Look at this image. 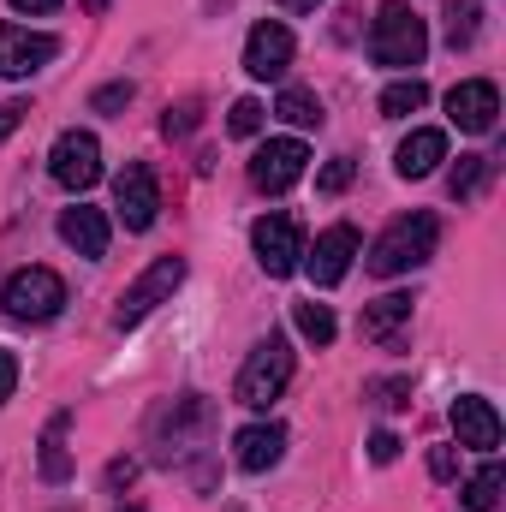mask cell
<instances>
[{
    "instance_id": "1",
    "label": "cell",
    "mask_w": 506,
    "mask_h": 512,
    "mask_svg": "<svg viewBox=\"0 0 506 512\" xmlns=\"http://www.w3.org/2000/svg\"><path fill=\"white\" fill-rule=\"evenodd\" d=\"M435 245H441V221L435 215H423V209L417 215H399L376 245H370V274H381V280L411 274V268H423L435 256Z\"/></svg>"
},
{
    "instance_id": "2",
    "label": "cell",
    "mask_w": 506,
    "mask_h": 512,
    "mask_svg": "<svg viewBox=\"0 0 506 512\" xmlns=\"http://www.w3.org/2000/svg\"><path fill=\"white\" fill-rule=\"evenodd\" d=\"M423 54H429L423 18H417L411 6L387 0V6L376 12V24H370V60L387 66V72H411V66H423Z\"/></svg>"
},
{
    "instance_id": "3",
    "label": "cell",
    "mask_w": 506,
    "mask_h": 512,
    "mask_svg": "<svg viewBox=\"0 0 506 512\" xmlns=\"http://www.w3.org/2000/svg\"><path fill=\"white\" fill-rule=\"evenodd\" d=\"M292 382V340L286 334H268V340H256L251 358H245V370H239V387H233V399L239 405H251V411H268L280 393Z\"/></svg>"
},
{
    "instance_id": "4",
    "label": "cell",
    "mask_w": 506,
    "mask_h": 512,
    "mask_svg": "<svg viewBox=\"0 0 506 512\" xmlns=\"http://www.w3.org/2000/svg\"><path fill=\"white\" fill-rule=\"evenodd\" d=\"M185 286V256H155L137 280H131L126 292H120V304H114V328L126 334V328H137L143 316H155L173 292Z\"/></svg>"
},
{
    "instance_id": "5",
    "label": "cell",
    "mask_w": 506,
    "mask_h": 512,
    "mask_svg": "<svg viewBox=\"0 0 506 512\" xmlns=\"http://www.w3.org/2000/svg\"><path fill=\"white\" fill-rule=\"evenodd\" d=\"M60 304H66V280H60L54 268H42V262L18 268V274L0 286V310H6L12 322H48V316H60Z\"/></svg>"
},
{
    "instance_id": "6",
    "label": "cell",
    "mask_w": 506,
    "mask_h": 512,
    "mask_svg": "<svg viewBox=\"0 0 506 512\" xmlns=\"http://www.w3.org/2000/svg\"><path fill=\"white\" fill-rule=\"evenodd\" d=\"M48 173H54V185H66V191H90L96 179H102V143H96V131H60L54 137V149H48Z\"/></svg>"
},
{
    "instance_id": "7",
    "label": "cell",
    "mask_w": 506,
    "mask_h": 512,
    "mask_svg": "<svg viewBox=\"0 0 506 512\" xmlns=\"http://www.w3.org/2000/svg\"><path fill=\"white\" fill-rule=\"evenodd\" d=\"M251 251H256V262H262V274H268V280L298 274V262H304L298 221H292V215H262V221L251 227Z\"/></svg>"
},
{
    "instance_id": "8",
    "label": "cell",
    "mask_w": 506,
    "mask_h": 512,
    "mask_svg": "<svg viewBox=\"0 0 506 512\" xmlns=\"http://www.w3.org/2000/svg\"><path fill=\"white\" fill-rule=\"evenodd\" d=\"M304 167H310V149L298 137H268L251 155V185L268 191V197H280V191H292L304 179Z\"/></svg>"
},
{
    "instance_id": "9",
    "label": "cell",
    "mask_w": 506,
    "mask_h": 512,
    "mask_svg": "<svg viewBox=\"0 0 506 512\" xmlns=\"http://www.w3.org/2000/svg\"><path fill=\"white\" fill-rule=\"evenodd\" d=\"M114 209H120L126 233H149V227H155V215H161V185H155V173H149L143 161H126V167L114 173Z\"/></svg>"
},
{
    "instance_id": "10",
    "label": "cell",
    "mask_w": 506,
    "mask_h": 512,
    "mask_svg": "<svg viewBox=\"0 0 506 512\" xmlns=\"http://www.w3.org/2000/svg\"><path fill=\"white\" fill-rule=\"evenodd\" d=\"M447 114H453L459 131L483 137V131H495V120H501V90L489 78H465V84L447 90Z\"/></svg>"
},
{
    "instance_id": "11",
    "label": "cell",
    "mask_w": 506,
    "mask_h": 512,
    "mask_svg": "<svg viewBox=\"0 0 506 512\" xmlns=\"http://www.w3.org/2000/svg\"><path fill=\"white\" fill-rule=\"evenodd\" d=\"M54 54H60L54 36L24 30V24H0V78H30V72H42Z\"/></svg>"
},
{
    "instance_id": "12",
    "label": "cell",
    "mask_w": 506,
    "mask_h": 512,
    "mask_svg": "<svg viewBox=\"0 0 506 512\" xmlns=\"http://www.w3.org/2000/svg\"><path fill=\"white\" fill-rule=\"evenodd\" d=\"M352 256H358V227H328L322 239H316V251H304V274L316 280V286H340L346 280V268H352Z\"/></svg>"
},
{
    "instance_id": "13",
    "label": "cell",
    "mask_w": 506,
    "mask_h": 512,
    "mask_svg": "<svg viewBox=\"0 0 506 512\" xmlns=\"http://www.w3.org/2000/svg\"><path fill=\"white\" fill-rule=\"evenodd\" d=\"M447 417H453L459 447H477V453H495V447H501V411H495L483 393H459Z\"/></svg>"
},
{
    "instance_id": "14",
    "label": "cell",
    "mask_w": 506,
    "mask_h": 512,
    "mask_svg": "<svg viewBox=\"0 0 506 512\" xmlns=\"http://www.w3.org/2000/svg\"><path fill=\"white\" fill-rule=\"evenodd\" d=\"M286 66H292V30L274 24V18H262L245 36V72L268 84V78H286Z\"/></svg>"
},
{
    "instance_id": "15",
    "label": "cell",
    "mask_w": 506,
    "mask_h": 512,
    "mask_svg": "<svg viewBox=\"0 0 506 512\" xmlns=\"http://www.w3.org/2000/svg\"><path fill=\"white\" fill-rule=\"evenodd\" d=\"M233 459H239V471H274L280 459H286V429L280 423H251V429H239V441H233Z\"/></svg>"
},
{
    "instance_id": "16",
    "label": "cell",
    "mask_w": 506,
    "mask_h": 512,
    "mask_svg": "<svg viewBox=\"0 0 506 512\" xmlns=\"http://www.w3.org/2000/svg\"><path fill=\"white\" fill-rule=\"evenodd\" d=\"M60 239L72 245L78 256H108V239H114V227H108V215L102 209H90V203H78V209H66L60 215Z\"/></svg>"
},
{
    "instance_id": "17",
    "label": "cell",
    "mask_w": 506,
    "mask_h": 512,
    "mask_svg": "<svg viewBox=\"0 0 506 512\" xmlns=\"http://www.w3.org/2000/svg\"><path fill=\"white\" fill-rule=\"evenodd\" d=\"M441 161H447V131H435V126H417L399 143V155H393L399 179H429Z\"/></svg>"
},
{
    "instance_id": "18",
    "label": "cell",
    "mask_w": 506,
    "mask_h": 512,
    "mask_svg": "<svg viewBox=\"0 0 506 512\" xmlns=\"http://www.w3.org/2000/svg\"><path fill=\"white\" fill-rule=\"evenodd\" d=\"M405 322H411V292H387V298H376V304L364 310V340H376V346H393Z\"/></svg>"
},
{
    "instance_id": "19",
    "label": "cell",
    "mask_w": 506,
    "mask_h": 512,
    "mask_svg": "<svg viewBox=\"0 0 506 512\" xmlns=\"http://www.w3.org/2000/svg\"><path fill=\"white\" fill-rule=\"evenodd\" d=\"M66 429H72V417L60 411L48 429H42V477L48 483H66L72 477V453H66Z\"/></svg>"
},
{
    "instance_id": "20",
    "label": "cell",
    "mask_w": 506,
    "mask_h": 512,
    "mask_svg": "<svg viewBox=\"0 0 506 512\" xmlns=\"http://www.w3.org/2000/svg\"><path fill=\"white\" fill-rule=\"evenodd\" d=\"M423 102H429V84H423V78H399V84L381 90V114H387V120H411Z\"/></svg>"
},
{
    "instance_id": "21",
    "label": "cell",
    "mask_w": 506,
    "mask_h": 512,
    "mask_svg": "<svg viewBox=\"0 0 506 512\" xmlns=\"http://www.w3.org/2000/svg\"><path fill=\"white\" fill-rule=\"evenodd\" d=\"M292 328H298L310 346H334V334H340V328H334V310L316 304V298H310V304H292Z\"/></svg>"
},
{
    "instance_id": "22",
    "label": "cell",
    "mask_w": 506,
    "mask_h": 512,
    "mask_svg": "<svg viewBox=\"0 0 506 512\" xmlns=\"http://www.w3.org/2000/svg\"><path fill=\"white\" fill-rule=\"evenodd\" d=\"M441 18H447V42H453V48H471L477 30H483V6H477V0H447Z\"/></svg>"
},
{
    "instance_id": "23",
    "label": "cell",
    "mask_w": 506,
    "mask_h": 512,
    "mask_svg": "<svg viewBox=\"0 0 506 512\" xmlns=\"http://www.w3.org/2000/svg\"><path fill=\"white\" fill-rule=\"evenodd\" d=\"M501 489H506V471L489 459V465L465 483V507H471V512H495V507H501Z\"/></svg>"
},
{
    "instance_id": "24",
    "label": "cell",
    "mask_w": 506,
    "mask_h": 512,
    "mask_svg": "<svg viewBox=\"0 0 506 512\" xmlns=\"http://www.w3.org/2000/svg\"><path fill=\"white\" fill-rule=\"evenodd\" d=\"M274 114H280L286 126H298V131H316V126H322V102H316L310 90H280Z\"/></svg>"
},
{
    "instance_id": "25",
    "label": "cell",
    "mask_w": 506,
    "mask_h": 512,
    "mask_svg": "<svg viewBox=\"0 0 506 512\" xmlns=\"http://www.w3.org/2000/svg\"><path fill=\"white\" fill-rule=\"evenodd\" d=\"M364 399L381 405V411H405L411 405V376H381V382L364 387Z\"/></svg>"
},
{
    "instance_id": "26",
    "label": "cell",
    "mask_w": 506,
    "mask_h": 512,
    "mask_svg": "<svg viewBox=\"0 0 506 512\" xmlns=\"http://www.w3.org/2000/svg\"><path fill=\"white\" fill-rule=\"evenodd\" d=\"M352 179H358V161H352V155H334V161L316 173V191H322V197H340Z\"/></svg>"
},
{
    "instance_id": "27",
    "label": "cell",
    "mask_w": 506,
    "mask_h": 512,
    "mask_svg": "<svg viewBox=\"0 0 506 512\" xmlns=\"http://www.w3.org/2000/svg\"><path fill=\"white\" fill-rule=\"evenodd\" d=\"M483 173H489V155H459V167L447 173V185H453V197H471V191L483 185Z\"/></svg>"
},
{
    "instance_id": "28",
    "label": "cell",
    "mask_w": 506,
    "mask_h": 512,
    "mask_svg": "<svg viewBox=\"0 0 506 512\" xmlns=\"http://www.w3.org/2000/svg\"><path fill=\"white\" fill-rule=\"evenodd\" d=\"M227 131H233V137H256V131H262V102H256V96L233 102V114H227Z\"/></svg>"
},
{
    "instance_id": "29",
    "label": "cell",
    "mask_w": 506,
    "mask_h": 512,
    "mask_svg": "<svg viewBox=\"0 0 506 512\" xmlns=\"http://www.w3.org/2000/svg\"><path fill=\"white\" fill-rule=\"evenodd\" d=\"M197 114H203L197 102H179V108H167V114H161V131H167V137H185V131L197 126Z\"/></svg>"
},
{
    "instance_id": "30",
    "label": "cell",
    "mask_w": 506,
    "mask_h": 512,
    "mask_svg": "<svg viewBox=\"0 0 506 512\" xmlns=\"http://www.w3.org/2000/svg\"><path fill=\"white\" fill-rule=\"evenodd\" d=\"M126 102H131V84H102V90L90 96V108H96V114H120Z\"/></svg>"
},
{
    "instance_id": "31",
    "label": "cell",
    "mask_w": 506,
    "mask_h": 512,
    "mask_svg": "<svg viewBox=\"0 0 506 512\" xmlns=\"http://www.w3.org/2000/svg\"><path fill=\"white\" fill-rule=\"evenodd\" d=\"M429 477H435V483H453V477H459V453H453V447H435V453H429Z\"/></svg>"
},
{
    "instance_id": "32",
    "label": "cell",
    "mask_w": 506,
    "mask_h": 512,
    "mask_svg": "<svg viewBox=\"0 0 506 512\" xmlns=\"http://www.w3.org/2000/svg\"><path fill=\"white\" fill-rule=\"evenodd\" d=\"M370 459H376V465H393V459H399V435H393V429H376V435H370Z\"/></svg>"
},
{
    "instance_id": "33",
    "label": "cell",
    "mask_w": 506,
    "mask_h": 512,
    "mask_svg": "<svg viewBox=\"0 0 506 512\" xmlns=\"http://www.w3.org/2000/svg\"><path fill=\"white\" fill-rule=\"evenodd\" d=\"M137 483V459H114L108 465V489H131Z\"/></svg>"
},
{
    "instance_id": "34",
    "label": "cell",
    "mask_w": 506,
    "mask_h": 512,
    "mask_svg": "<svg viewBox=\"0 0 506 512\" xmlns=\"http://www.w3.org/2000/svg\"><path fill=\"white\" fill-rule=\"evenodd\" d=\"M24 114H30V108H24V102H6V108H0V143H6V137H12V131L24 126Z\"/></svg>"
},
{
    "instance_id": "35",
    "label": "cell",
    "mask_w": 506,
    "mask_h": 512,
    "mask_svg": "<svg viewBox=\"0 0 506 512\" xmlns=\"http://www.w3.org/2000/svg\"><path fill=\"white\" fill-rule=\"evenodd\" d=\"M12 387H18V358H12V352H0V405L12 399Z\"/></svg>"
},
{
    "instance_id": "36",
    "label": "cell",
    "mask_w": 506,
    "mask_h": 512,
    "mask_svg": "<svg viewBox=\"0 0 506 512\" xmlns=\"http://www.w3.org/2000/svg\"><path fill=\"white\" fill-rule=\"evenodd\" d=\"M12 12H60V0H12Z\"/></svg>"
},
{
    "instance_id": "37",
    "label": "cell",
    "mask_w": 506,
    "mask_h": 512,
    "mask_svg": "<svg viewBox=\"0 0 506 512\" xmlns=\"http://www.w3.org/2000/svg\"><path fill=\"white\" fill-rule=\"evenodd\" d=\"M274 6H286V12H316L322 0H274Z\"/></svg>"
},
{
    "instance_id": "38",
    "label": "cell",
    "mask_w": 506,
    "mask_h": 512,
    "mask_svg": "<svg viewBox=\"0 0 506 512\" xmlns=\"http://www.w3.org/2000/svg\"><path fill=\"white\" fill-rule=\"evenodd\" d=\"M84 6H90V12H108V0H84Z\"/></svg>"
},
{
    "instance_id": "39",
    "label": "cell",
    "mask_w": 506,
    "mask_h": 512,
    "mask_svg": "<svg viewBox=\"0 0 506 512\" xmlns=\"http://www.w3.org/2000/svg\"><path fill=\"white\" fill-rule=\"evenodd\" d=\"M120 512H143V507H120Z\"/></svg>"
}]
</instances>
